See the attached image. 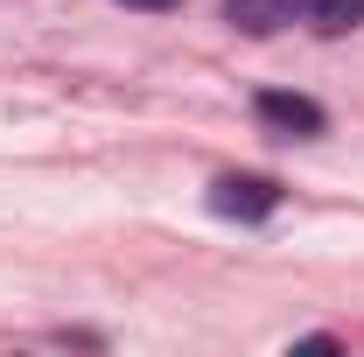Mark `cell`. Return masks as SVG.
I'll use <instances>...</instances> for the list:
<instances>
[{"mask_svg": "<svg viewBox=\"0 0 364 357\" xmlns=\"http://www.w3.org/2000/svg\"><path fill=\"white\" fill-rule=\"evenodd\" d=\"M210 211L218 218H273L280 211V182L273 176H218L210 182Z\"/></svg>", "mask_w": 364, "mask_h": 357, "instance_id": "obj_1", "label": "cell"}, {"mask_svg": "<svg viewBox=\"0 0 364 357\" xmlns=\"http://www.w3.org/2000/svg\"><path fill=\"white\" fill-rule=\"evenodd\" d=\"M309 7L316 0H225V21L238 36H273L287 21H309Z\"/></svg>", "mask_w": 364, "mask_h": 357, "instance_id": "obj_2", "label": "cell"}, {"mask_svg": "<svg viewBox=\"0 0 364 357\" xmlns=\"http://www.w3.org/2000/svg\"><path fill=\"white\" fill-rule=\"evenodd\" d=\"M259 119L280 127V134H294V140H316L322 127H329L322 105H316V98H301V91H259Z\"/></svg>", "mask_w": 364, "mask_h": 357, "instance_id": "obj_3", "label": "cell"}, {"mask_svg": "<svg viewBox=\"0 0 364 357\" xmlns=\"http://www.w3.org/2000/svg\"><path fill=\"white\" fill-rule=\"evenodd\" d=\"M309 21H316L322 36H350V28H364V0H316Z\"/></svg>", "mask_w": 364, "mask_h": 357, "instance_id": "obj_4", "label": "cell"}, {"mask_svg": "<svg viewBox=\"0 0 364 357\" xmlns=\"http://www.w3.org/2000/svg\"><path fill=\"white\" fill-rule=\"evenodd\" d=\"M127 7H147V14H161V7H182V0H127Z\"/></svg>", "mask_w": 364, "mask_h": 357, "instance_id": "obj_5", "label": "cell"}]
</instances>
